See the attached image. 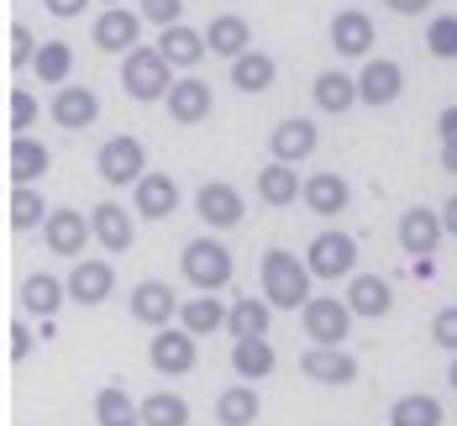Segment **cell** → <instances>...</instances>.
<instances>
[{
  "label": "cell",
  "instance_id": "cell-38",
  "mask_svg": "<svg viewBox=\"0 0 457 426\" xmlns=\"http://www.w3.org/2000/svg\"><path fill=\"white\" fill-rule=\"evenodd\" d=\"M389 426H442V400L436 395H400L389 405Z\"/></svg>",
  "mask_w": 457,
  "mask_h": 426
},
{
  "label": "cell",
  "instance_id": "cell-19",
  "mask_svg": "<svg viewBox=\"0 0 457 426\" xmlns=\"http://www.w3.org/2000/svg\"><path fill=\"white\" fill-rule=\"evenodd\" d=\"M316 121L311 116H284L274 127V138H269V147H274V163H305L311 153H316Z\"/></svg>",
  "mask_w": 457,
  "mask_h": 426
},
{
  "label": "cell",
  "instance_id": "cell-52",
  "mask_svg": "<svg viewBox=\"0 0 457 426\" xmlns=\"http://www.w3.org/2000/svg\"><path fill=\"white\" fill-rule=\"evenodd\" d=\"M0 58H5V32H0Z\"/></svg>",
  "mask_w": 457,
  "mask_h": 426
},
{
  "label": "cell",
  "instance_id": "cell-4",
  "mask_svg": "<svg viewBox=\"0 0 457 426\" xmlns=\"http://www.w3.org/2000/svg\"><path fill=\"white\" fill-rule=\"evenodd\" d=\"M305 269L311 280H353L358 274V237L347 232H316L311 247H305Z\"/></svg>",
  "mask_w": 457,
  "mask_h": 426
},
{
  "label": "cell",
  "instance_id": "cell-33",
  "mask_svg": "<svg viewBox=\"0 0 457 426\" xmlns=\"http://www.w3.org/2000/svg\"><path fill=\"white\" fill-rule=\"evenodd\" d=\"M258 416H263V400L253 384H227L216 395V426H253Z\"/></svg>",
  "mask_w": 457,
  "mask_h": 426
},
{
  "label": "cell",
  "instance_id": "cell-13",
  "mask_svg": "<svg viewBox=\"0 0 457 426\" xmlns=\"http://www.w3.org/2000/svg\"><path fill=\"white\" fill-rule=\"evenodd\" d=\"M300 374L311 379V384L342 389V384H358V358L347 347H305L300 353Z\"/></svg>",
  "mask_w": 457,
  "mask_h": 426
},
{
  "label": "cell",
  "instance_id": "cell-8",
  "mask_svg": "<svg viewBox=\"0 0 457 426\" xmlns=\"http://www.w3.org/2000/svg\"><path fill=\"white\" fill-rule=\"evenodd\" d=\"M43 242L53 258H79L85 253V242H90V216L85 211H74V205H58V211H47L43 216Z\"/></svg>",
  "mask_w": 457,
  "mask_h": 426
},
{
  "label": "cell",
  "instance_id": "cell-20",
  "mask_svg": "<svg viewBox=\"0 0 457 426\" xmlns=\"http://www.w3.org/2000/svg\"><path fill=\"white\" fill-rule=\"evenodd\" d=\"M169 121H179V127H195V121H205L211 116V85L200 79V74H184L169 85Z\"/></svg>",
  "mask_w": 457,
  "mask_h": 426
},
{
  "label": "cell",
  "instance_id": "cell-36",
  "mask_svg": "<svg viewBox=\"0 0 457 426\" xmlns=\"http://www.w3.org/2000/svg\"><path fill=\"white\" fill-rule=\"evenodd\" d=\"M142 426H189V400L174 389H153L147 400H137Z\"/></svg>",
  "mask_w": 457,
  "mask_h": 426
},
{
  "label": "cell",
  "instance_id": "cell-39",
  "mask_svg": "<svg viewBox=\"0 0 457 426\" xmlns=\"http://www.w3.org/2000/svg\"><path fill=\"white\" fill-rule=\"evenodd\" d=\"M47 205H43V189L37 185H16L11 189V200H5V221L16 227V232H32V227H43Z\"/></svg>",
  "mask_w": 457,
  "mask_h": 426
},
{
  "label": "cell",
  "instance_id": "cell-2",
  "mask_svg": "<svg viewBox=\"0 0 457 426\" xmlns=\"http://www.w3.org/2000/svg\"><path fill=\"white\" fill-rule=\"evenodd\" d=\"M179 269H184V280L195 284V295H221L231 284V253H227V242H216V237H195V242H184V253H179Z\"/></svg>",
  "mask_w": 457,
  "mask_h": 426
},
{
  "label": "cell",
  "instance_id": "cell-24",
  "mask_svg": "<svg viewBox=\"0 0 457 426\" xmlns=\"http://www.w3.org/2000/svg\"><path fill=\"white\" fill-rule=\"evenodd\" d=\"M342 300H347V311H353V316L378 322V316H389V305H395V289H389V280H378V274H353Z\"/></svg>",
  "mask_w": 457,
  "mask_h": 426
},
{
  "label": "cell",
  "instance_id": "cell-30",
  "mask_svg": "<svg viewBox=\"0 0 457 426\" xmlns=\"http://www.w3.org/2000/svg\"><path fill=\"white\" fill-rule=\"evenodd\" d=\"M269 327H274V305L258 295H242V300H231L227 305V331L231 342H242V337H269Z\"/></svg>",
  "mask_w": 457,
  "mask_h": 426
},
{
  "label": "cell",
  "instance_id": "cell-6",
  "mask_svg": "<svg viewBox=\"0 0 457 426\" xmlns=\"http://www.w3.org/2000/svg\"><path fill=\"white\" fill-rule=\"evenodd\" d=\"M95 174L105 180L111 189H127L137 185L142 174H147V147H142L132 132H121V138H111L100 147V158H95Z\"/></svg>",
  "mask_w": 457,
  "mask_h": 426
},
{
  "label": "cell",
  "instance_id": "cell-49",
  "mask_svg": "<svg viewBox=\"0 0 457 426\" xmlns=\"http://www.w3.org/2000/svg\"><path fill=\"white\" fill-rule=\"evenodd\" d=\"M442 232H447V237H457V195L447 200V205H442Z\"/></svg>",
  "mask_w": 457,
  "mask_h": 426
},
{
  "label": "cell",
  "instance_id": "cell-48",
  "mask_svg": "<svg viewBox=\"0 0 457 426\" xmlns=\"http://www.w3.org/2000/svg\"><path fill=\"white\" fill-rule=\"evenodd\" d=\"M395 16H420V11H431V0H384Z\"/></svg>",
  "mask_w": 457,
  "mask_h": 426
},
{
  "label": "cell",
  "instance_id": "cell-5",
  "mask_svg": "<svg viewBox=\"0 0 457 426\" xmlns=\"http://www.w3.org/2000/svg\"><path fill=\"white\" fill-rule=\"evenodd\" d=\"M300 322H305L311 347H342L347 331H353V311H347V300H337V295H311V300L300 305Z\"/></svg>",
  "mask_w": 457,
  "mask_h": 426
},
{
  "label": "cell",
  "instance_id": "cell-10",
  "mask_svg": "<svg viewBox=\"0 0 457 426\" xmlns=\"http://www.w3.org/2000/svg\"><path fill=\"white\" fill-rule=\"evenodd\" d=\"M127 305H132V316H137L142 327H174V316H179V295H174V284L169 280H142L132 284V295H127Z\"/></svg>",
  "mask_w": 457,
  "mask_h": 426
},
{
  "label": "cell",
  "instance_id": "cell-15",
  "mask_svg": "<svg viewBox=\"0 0 457 426\" xmlns=\"http://www.w3.org/2000/svg\"><path fill=\"white\" fill-rule=\"evenodd\" d=\"M90 237L105 253H127V247L137 242V216H127L121 200H100L90 211Z\"/></svg>",
  "mask_w": 457,
  "mask_h": 426
},
{
  "label": "cell",
  "instance_id": "cell-29",
  "mask_svg": "<svg viewBox=\"0 0 457 426\" xmlns=\"http://www.w3.org/2000/svg\"><path fill=\"white\" fill-rule=\"evenodd\" d=\"M158 53H163V63H169V69H184V74H189V69L205 58V38H200L195 27L174 21V27H163V32H158Z\"/></svg>",
  "mask_w": 457,
  "mask_h": 426
},
{
  "label": "cell",
  "instance_id": "cell-31",
  "mask_svg": "<svg viewBox=\"0 0 457 426\" xmlns=\"http://www.w3.org/2000/svg\"><path fill=\"white\" fill-rule=\"evenodd\" d=\"M300 185H305V180H300V174H295V163H263V169H258V180H253V189H258V200H263V205H295V200H300Z\"/></svg>",
  "mask_w": 457,
  "mask_h": 426
},
{
  "label": "cell",
  "instance_id": "cell-40",
  "mask_svg": "<svg viewBox=\"0 0 457 426\" xmlns=\"http://www.w3.org/2000/svg\"><path fill=\"white\" fill-rule=\"evenodd\" d=\"M426 53L431 58H457V16H431L426 21Z\"/></svg>",
  "mask_w": 457,
  "mask_h": 426
},
{
  "label": "cell",
  "instance_id": "cell-28",
  "mask_svg": "<svg viewBox=\"0 0 457 426\" xmlns=\"http://www.w3.org/2000/svg\"><path fill=\"white\" fill-rule=\"evenodd\" d=\"M63 300H69V289H63L58 274H43V269H37V274H27V280H21V311H27V316L53 322Z\"/></svg>",
  "mask_w": 457,
  "mask_h": 426
},
{
  "label": "cell",
  "instance_id": "cell-14",
  "mask_svg": "<svg viewBox=\"0 0 457 426\" xmlns=\"http://www.w3.org/2000/svg\"><path fill=\"white\" fill-rule=\"evenodd\" d=\"M63 289H69V300H79V305H105L111 289H116V269H111L105 258H74Z\"/></svg>",
  "mask_w": 457,
  "mask_h": 426
},
{
  "label": "cell",
  "instance_id": "cell-18",
  "mask_svg": "<svg viewBox=\"0 0 457 426\" xmlns=\"http://www.w3.org/2000/svg\"><path fill=\"white\" fill-rule=\"evenodd\" d=\"M405 90V69L395 58H368L363 74H358V100L363 105H395Z\"/></svg>",
  "mask_w": 457,
  "mask_h": 426
},
{
  "label": "cell",
  "instance_id": "cell-54",
  "mask_svg": "<svg viewBox=\"0 0 457 426\" xmlns=\"http://www.w3.org/2000/svg\"><path fill=\"white\" fill-rule=\"evenodd\" d=\"M100 5H121V0H100Z\"/></svg>",
  "mask_w": 457,
  "mask_h": 426
},
{
  "label": "cell",
  "instance_id": "cell-55",
  "mask_svg": "<svg viewBox=\"0 0 457 426\" xmlns=\"http://www.w3.org/2000/svg\"><path fill=\"white\" fill-rule=\"evenodd\" d=\"M0 116H5V100H0Z\"/></svg>",
  "mask_w": 457,
  "mask_h": 426
},
{
  "label": "cell",
  "instance_id": "cell-47",
  "mask_svg": "<svg viewBox=\"0 0 457 426\" xmlns=\"http://www.w3.org/2000/svg\"><path fill=\"white\" fill-rule=\"evenodd\" d=\"M43 5L53 11V16H63V21H69V16H79V11H85L90 0H43Z\"/></svg>",
  "mask_w": 457,
  "mask_h": 426
},
{
  "label": "cell",
  "instance_id": "cell-34",
  "mask_svg": "<svg viewBox=\"0 0 457 426\" xmlns=\"http://www.w3.org/2000/svg\"><path fill=\"white\" fill-rule=\"evenodd\" d=\"M95 426H142L137 400L127 395V384H100V395H95Z\"/></svg>",
  "mask_w": 457,
  "mask_h": 426
},
{
  "label": "cell",
  "instance_id": "cell-51",
  "mask_svg": "<svg viewBox=\"0 0 457 426\" xmlns=\"http://www.w3.org/2000/svg\"><path fill=\"white\" fill-rule=\"evenodd\" d=\"M447 384L457 389V353H453V363H447Z\"/></svg>",
  "mask_w": 457,
  "mask_h": 426
},
{
  "label": "cell",
  "instance_id": "cell-7",
  "mask_svg": "<svg viewBox=\"0 0 457 426\" xmlns=\"http://www.w3.org/2000/svg\"><path fill=\"white\" fill-rule=\"evenodd\" d=\"M195 358H200V342H195L184 327H158L153 342H147V363H153L163 379H184L189 369H195Z\"/></svg>",
  "mask_w": 457,
  "mask_h": 426
},
{
  "label": "cell",
  "instance_id": "cell-44",
  "mask_svg": "<svg viewBox=\"0 0 457 426\" xmlns=\"http://www.w3.org/2000/svg\"><path fill=\"white\" fill-rule=\"evenodd\" d=\"M431 342L447 347V353H457V305H442V311L431 316Z\"/></svg>",
  "mask_w": 457,
  "mask_h": 426
},
{
  "label": "cell",
  "instance_id": "cell-1",
  "mask_svg": "<svg viewBox=\"0 0 457 426\" xmlns=\"http://www.w3.org/2000/svg\"><path fill=\"white\" fill-rule=\"evenodd\" d=\"M258 280H263V300H269L274 311H300V305L311 300V269H305V258H295L289 247H269V253H263Z\"/></svg>",
  "mask_w": 457,
  "mask_h": 426
},
{
  "label": "cell",
  "instance_id": "cell-23",
  "mask_svg": "<svg viewBox=\"0 0 457 426\" xmlns=\"http://www.w3.org/2000/svg\"><path fill=\"white\" fill-rule=\"evenodd\" d=\"M231 369L242 384H263V379L278 369V353L269 337H242V342H231Z\"/></svg>",
  "mask_w": 457,
  "mask_h": 426
},
{
  "label": "cell",
  "instance_id": "cell-25",
  "mask_svg": "<svg viewBox=\"0 0 457 426\" xmlns=\"http://www.w3.org/2000/svg\"><path fill=\"white\" fill-rule=\"evenodd\" d=\"M300 200H305L316 216H342V211H347V200H353V189H347V180H342L337 169H326V174H305Z\"/></svg>",
  "mask_w": 457,
  "mask_h": 426
},
{
  "label": "cell",
  "instance_id": "cell-12",
  "mask_svg": "<svg viewBox=\"0 0 457 426\" xmlns=\"http://www.w3.org/2000/svg\"><path fill=\"white\" fill-rule=\"evenodd\" d=\"M179 211V185H174V174H142L137 185H132V216L142 221H169Z\"/></svg>",
  "mask_w": 457,
  "mask_h": 426
},
{
  "label": "cell",
  "instance_id": "cell-56",
  "mask_svg": "<svg viewBox=\"0 0 457 426\" xmlns=\"http://www.w3.org/2000/svg\"><path fill=\"white\" fill-rule=\"evenodd\" d=\"M0 216H5V205H0Z\"/></svg>",
  "mask_w": 457,
  "mask_h": 426
},
{
  "label": "cell",
  "instance_id": "cell-26",
  "mask_svg": "<svg viewBox=\"0 0 457 426\" xmlns=\"http://www.w3.org/2000/svg\"><path fill=\"white\" fill-rule=\"evenodd\" d=\"M331 47L342 58H368V47H373V16L368 11H337L331 16Z\"/></svg>",
  "mask_w": 457,
  "mask_h": 426
},
{
  "label": "cell",
  "instance_id": "cell-3",
  "mask_svg": "<svg viewBox=\"0 0 457 426\" xmlns=\"http://www.w3.org/2000/svg\"><path fill=\"white\" fill-rule=\"evenodd\" d=\"M169 85H174V69L163 63V53L158 47H127L121 53V90L132 95V100H163L169 95Z\"/></svg>",
  "mask_w": 457,
  "mask_h": 426
},
{
  "label": "cell",
  "instance_id": "cell-17",
  "mask_svg": "<svg viewBox=\"0 0 457 426\" xmlns=\"http://www.w3.org/2000/svg\"><path fill=\"white\" fill-rule=\"evenodd\" d=\"M442 211H431V205H411L405 216H400V247H405V258H431L436 247H442Z\"/></svg>",
  "mask_w": 457,
  "mask_h": 426
},
{
  "label": "cell",
  "instance_id": "cell-32",
  "mask_svg": "<svg viewBox=\"0 0 457 426\" xmlns=\"http://www.w3.org/2000/svg\"><path fill=\"white\" fill-rule=\"evenodd\" d=\"M179 327L200 342V337H216L227 327V300L216 295H195V300H179Z\"/></svg>",
  "mask_w": 457,
  "mask_h": 426
},
{
  "label": "cell",
  "instance_id": "cell-22",
  "mask_svg": "<svg viewBox=\"0 0 457 426\" xmlns=\"http://www.w3.org/2000/svg\"><path fill=\"white\" fill-rule=\"evenodd\" d=\"M47 169H53V153H47V142L37 138H11V147H5V174L16 180V185H37Z\"/></svg>",
  "mask_w": 457,
  "mask_h": 426
},
{
  "label": "cell",
  "instance_id": "cell-42",
  "mask_svg": "<svg viewBox=\"0 0 457 426\" xmlns=\"http://www.w3.org/2000/svg\"><path fill=\"white\" fill-rule=\"evenodd\" d=\"M32 53H37V38L16 21V27H5V63H16V69H32Z\"/></svg>",
  "mask_w": 457,
  "mask_h": 426
},
{
  "label": "cell",
  "instance_id": "cell-53",
  "mask_svg": "<svg viewBox=\"0 0 457 426\" xmlns=\"http://www.w3.org/2000/svg\"><path fill=\"white\" fill-rule=\"evenodd\" d=\"M0 353H5V327H0Z\"/></svg>",
  "mask_w": 457,
  "mask_h": 426
},
{
  "label": "cell",
  "instance_id": "cell-50",
  "mask_svg": "<svg viewBox=\"0 0 457 426\" xmlns=\"http://www.w3.org/2000/svg\"><path fill=\"white\" fill-rule=\"evenodd\" d=\"M442 169L457 174V142H442Z\"/></svg>",
  "mask_w": 457,
  "mask_h": 426
},
{
  "label": "cell",
  "instance_id": "cell-35",
  "mask_svg": "<svg viewBox=\"0 0 457 426\" xmlns=\"http://www.w3.org/2000/svg\"><path fill=\"white\" fill-rule=\"evenodd\" d=\"M316 105L320 111H331V116H342V111H353L358 105V79L353 74H342V69H326V74H316Z\"/></svg>",
  "mask_w": 457,
  "mask_h": 426
},
{
  "label": "cell",
  "instance_id": "cell-21",
  "mask_svg": "<svg viewBox=\"0 0 457 426\" xmlns=\"http://www.w3.org/2000/svg\"><path fill=\"white\" fill-rule=\"evenodd\" d=\"M278 79V63L274 53H263V47H247V53H237L231 58V90L242 95H269Z\"/></svg>",
  "mask_w": 457,
  "mask_h": 426
},
{
  "label": "cell",
  "instance_id": "cell-45",
  "mask_svg": "<svg viewBox=\"0 0 457 426\" xmlns=\"http://www.w3.org/2000/svg\"><path fill=\"white\" fill-rule=\"evenodd\" d=\"M5 353H11L16 363L32 358V331H27V322H11V327H5Z\"/></svg>",
  "mask_w": 457,
  "mask_h": 426
},
{
  "label": "cell",
  "instance_id": "cell-43",
  "mask_svg": "<svg viewBox=\"0 0 457 426\" xmlns=\"http://www.w3.org/2000/svg\"><path fill=\"white\" fill-rule=\"evenodd\" d=\"M137 16H142V21H153V27L163 32V27L184 21V0H137Z\"/></svg>",
  "mask_w": 457,
  "mask_h": 426
},
{
  "label": "cell",
  "instance_id": "cell-41",
  "mask_svg": "<svg viewBox=\"0 0 457 426\" xmlns=\"http://www.w3.org/2000/svg\"><path fill=\"white\" fill-rule=\"evenodd\" d=\"M5 121H11V132L21 138V132H32V121H37V100L27 90H11L5 95Z\"/></svg>",
  "mask_w": 457,
  "mask_h": 426
},
{
  "label": "cell",
  "instance_id": "cell-27",
  "mask_svg": "<svg viewBox=\"0 0 457 426\" xmlns=\"http://www.w3.org/2000/svg\"><path fill=\"white\" fill-rule=\"evenodd\" d=\"M200 38H205V53H216V58H237V53L253 47V27H247L237 11H221V16H211V27H205Z\"/></svg>",
  "mask_w": 457,
  "mask_h": 426
},
{
  "label": "cell",
  "instance_id": "cell-16",
  "mask_svg": "<svg viewBox=\"0 0 457 426\" xmlns=\"http://www.w3.org/2000/svg\"><path fill=\"white\" fill-rule=\"evenodd\" d=\"M137 38H142V16L127 11V5H105L90 27V43L100 53H127V47H137Z\"/></svg>",
  "mask_w": 457,
  "mask_h": 426
},
{
  "label": "cell",
  "instance_id": "cell-11",
  "mask_svg": "<svg viewBox=\"0 0 457 426\" xmlns=\"http://www.w3.org/2000/svg\"><path fill=\"white\" fill-rule=\"evenodd\" d=\"M47 116L63 132H85V127H95V116H100V95L90 85H58L53 100H47Z\"/></svg>",
  "mask_w": 457,
  "mask_h": 426
},
{
  "label": "cell",
  "instance_id": "cell-9",
  "mask_svg": "<svg viewBox=\"0 0 457 426\" xmlns=\"http://www.w3.org/2000/svg\"><path fill=\"white\" fill-rule=\"evenodd\" d=\"M195 211H200V221H205L211 232H227V227H237V221L247 216V200H242V189L237 185L211 180V185L195 189Z\"/></svg>",
  "mask_w": 457,
  "mask_h": 426
},
{
  "label": "cell",
  "instance_id": "cell-46",
  "mask_svg": "<svg viewBox=\"0 0 457 426\" xmlns=\"http://www.w3.org/2000/svg\"><path fill=\"white\" fill-rule=\"evenodd\" d=\"M436 132H442V142H457V105H442V116H436Z\"/></svg>",
  "mask_w": 457,
  "mask_h": 426
},
{
  "label": "cell",
  "instance_id": "cell-37",
  "mask_svg": "<svg viewBox=\"0 0 457 426\" xmlns=\"http://www.w3.org/2000/svg\"><path fill=\"white\" fill-rule=\"evenodd\" d=\"M32 74L43 79V85H69V74H74V47L69 43H37V53H32Z\"/></svg>",
  "mask_w": 457,
  "mask_h": 426
}]
</instances>
